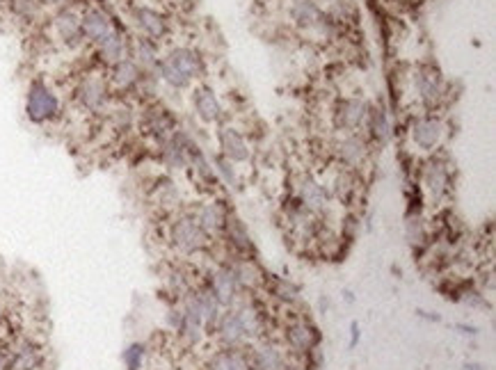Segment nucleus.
<instances>
[{
	"instance_id": "f257e3e1",
	"label": "nucleus",
	"mask_w": 496,
	"mask_h": 370,
	"mask_svg": "<svg viewBox=\"0 0 496 370\" xmlns=\"http://www.w3.org/2000/svg\"><path fill=\"white\" fill-rule=\"evenodd\" d=\"M170 242L181 254H199L211 245V236L199 227L194 215H181L170 224Z\"/></svg>"
},
{
	"instance_id": "f03ea898",
	"label": "nucleus",
	"mask_w": 496,
	"mask_h": 370,
	"mask_svg": "<svg viewBox=\"0 0 496 370\" xmlns=\"http://www.w3.org/2000/svg\"><path fill=\"white\" fill-rule=\"evenodd\" d=\"M60 112V99L44 80H33L25 96V114L33 124H46Z\"/></svg>"
},
{
	"instance_id": "7ed1b4c3",
	"label": "nucleus",
	"mask_w": 496,
	"mask_h": 370,
	"mask_svg": "<svg viewBox=\"0 0 496 370\" xmlns=\"http://www.w3.org/2000/svg\"><path fill=\"white\" fill-rule=\"evenodd\" d=\"M297 201L309 213H327L329 208V192L325 185H320L314 177L302 174L297 181Z\"/></svg>"
},
{
	"instance_id": "20e7f679",
	"label": "nucleus",
	"mask_w": 496,
	"mask_h": 370,
	"mask_svg": "<svg viewBox=\"0 0 496 370\" xmlns=\"http://www.w3.org/2000/svg\"><path fill=\"white\" fill-rule=\"evenodd\" d=\"M320 343L318 329L309 323V320H295L286 327V345L297 354H307L311 350H316Z\"/></svg>"
},
{
	"instance_id": "39448f33",
	"label": "nucleus",
	"mask_w": 496,
	"mask_h": 370,
	"mask_svg": "<svg viewBox=\"0 0 496 370\" xmlns=\"http://www.w3.org/2000/svg\"><path fill=\"white\" fill-rule=\"evenodd\" d=\"M78 101L85 110L101 112L108 103V87H105L103 78L99 76H87L78 85Z\"/></svg>"
},
{
	"instance_id": "423d86ee",
	"label": "nucleus",
	"mask_w": 496,
	"mask_h": 370,
	"mask_svg": "<svg viewBox=\"0 0 496 370\" xmlns=\"http://www.w3.org/2000/svg\"><path fill=\"white\" fill-rule=\"evenodd\" d=\"M197 149L194 144L186 138L183 133H174L170 140H165L163 144V162L167 165L170 169H183L188 167L192 151Z\"/></svg>"
},
{
	"instance_id": "0eeeda50",
	"label": "nucleus",
	"mask_w": 496,
	"mask_h": 370,
	"mask_svg": "<svg viewBox=\"0 0 496 370\" xmlns=\"http://www.w3.org/2000/svg\"><path fill=\"white\" fill-rule=\"evenodd\" d=\"M206 288L215 295V299L222 306H231L233 299H236V293H238V281H236V277H233V270L229 265H225V268L213 270Z\"/></svg>"
},
{
	"instance_id": "6e6552de",
	"label": "nucleus",
	"mask_w": 496,
	"mask_h": 370,
	"mask_svg": "<svg viewBox=\"0 0 496 370\" xmlns=\"http://www.w3.org/2000/svg\"><path fill=\"white\" fill-rule=\"evenodd\" d=\"M133 21L140 28L142 35L147 39H160L167 32V21L160 12H155L151 7H133Z\"/></svg>"
},
{
	"instance_id": "1a4fd4ad",
	"label": "nucleus",
	"mask_w": 496,
	"mask_h": 370,
	"mask_svg": "<svg viewBox=\"0 0 496 370\" xmlns=\"http://www.w3.org/2000/svg\"><path fill=\"white\" fill-rule=\"evenodd\" d=\"M218 334L220 340L227 347H238L242 340L247 338L245 334V325H242V318L236 309H229L225 316H220L218 320Z\"/></svg>"
},
{
	"instance_id": "9d476101",
	"label": "nucleus",
	"mask_w": 496,
	"mask_h": 370,
	"mask_svg": "<svg viewBox=\"0 0 496 370\" xmlns=\"http://www.w3.org/2000/svg\"><path fill=\"white\" fill-rule=\"evenodd\" d=\"M368 105L362 99H343L336 105V126L346 131H355L357 126H362L366 119Z\"/></svg>"
},
{
	"instance_id": "9b49d317",
	"label": "nucleus",
	"mask_w": 496,
	"mask_h": 370,
	"mask_svg": "<svg viewBox=\"0 0 496 370\" xmlns=\"http://www.w3.org/2000/svg\"><path fill=\"white\" fill-rule=\"evenodd\" d=\"M81 30L83 37H87L90 42L99 44L105 35H110L114 28L110 23V18L101 9H87V12L81 16Z\"/></svg>"
},
{
	"instance_id": "f8f14e48",
	"label": "nucleus",
	"mask_w": 496,
	"mask_h": 370,
	"mask_svg": "<svg viewBox=\"0 0 496 370\" xmlns=\"http://www.w3.org/2000/svg\"><path fill=\"white\" fill-rule=\"evenodd\" d=\"M442 133H444L442 124L437 121V119H432V117H423V119H416L414 126H412V140H414L416 147L423 149V151L435 149L437 142L442 140Z\"/></svg>"
},
{
	"instance_id": "ddd939ff",
	"label": "nucleus",
	"mask_w": 496,
	"mask_h": 370,
	"mask_svg": "<svg viewBox=\"0 0 496 370\" xmlns=\"http://www.w3.org/2000/svg\"><path fill=\"white\" fill-rule=\"evenodd\" d=\"M194 220H197V224L208 233V236H213V233H218V231H225L229 215L218 201H206L197 208V213H194Z\"/></svg>"
},
{
	"instance_id": "4468645a",
	"label": "nucleus",
	"mask_w": 496,
	"mask_h": 370,
	"mask_svg": "<svg viewBox=\"0 0 496 370\" xmlns=\"http://www.w3.org/2000/svg\"><path fill=\"white\" fill-rule=\"evenodd\" d=\"M220 149L229 162L249 160V147H247L245 138H242L236 129H229V126H225V129L220 131Z\"/></svg>"
},
{
	"instance_id": "2eb2a0df",
	"label": "nucleus",
	"mask_w": 496,
	"mask_h": 370,
	"mask_svg": "<svg viewBox=\"0 0 496 370\" xmlns=\"http://www.w3.org/2000/svg\"><path fill=\"white\" fill-rule=\"evenodd\" d=\"M165 62H170L174 69H179L188 80H192V78H197L201 73V57L194 53L192 48H186V46L172 48L167 57H165Z\"/></svg>"
},
{
	"instance_id": "dca6fc26",
	"label": "nucleus",
	"mask_w": 496,
	"mask_h": 370,
	"mask_svg": "<svg viewBox=\"0 0 496 370\" xmlns=\"http://www.w3.org/2000/svg\"><path fill=\"white\" fill-rule=\"evenodd\" d=\"M249 364H252V370H286L288 368L284 352L272 343L259 345L254 352H252Z\"/></svg>"
},
{
	"instance_id": "f3484780",
	"label": "nucleus",
	"mask_w": 496,
	"mask_h": 370,
	"mask_svg": "<svg viewBox=\"0 0 496 370\" xmlns=\"http://www.w3.org/2000/svg\"><path fill=\"white\" fill-rule=\"evenodd\" d=\"M366 153H368V147H366V142L359 138V135L350 133V135H346V138H341L336 142L338 160H341L343 165H348V167H359V165L364 162Z\"/></svg>"
},
{
	"instance_id": "a211bd4d",
	"label": "nucleus",
	"mask_w": 496,
	"mask_h": 370,
	"mask_svg": "<svg viewBox=\"0 0 496 370\" xmlns=\"http://www.w3.org/2000/svg\"><path fill=\"white\" fill-rule=\"evenodd\" d=\"M53 25H55L57 37H60L66 46L81 44V39H83L81 16H78L76 12H71V9H62V12H57V16L53 18Z\"/></svg>"
},
{
	"instance_id": "6ab92c4d",
	"label": "nucleus",
	"mask_w": 496,
	"mask_h": 370,
	"mask_svg": "<svg viewBox=\"0 0 496 370\" xmlns=\"http://www.w3.org/2000/svg\"><path fill=\"white\" fill-rule=\"evenodd\" d=\"M208 370H252L249 357L238 347H227L220 350L211 357Z\"/></svg>"
},
{
	"instance_id": "aec40b11",
	"label": "nucleus",
	"mask_w": 496,
	"mask_h": 370,
	"mask_svg": "<svg viewBox=\"0 0 496 370\" xmlns=\"http://www.w3.org/2000/svg\"><path fill=\"white\" fill-rule=\"evenodd\" d=\"M194 112H197L199 119L203 121H218L220 114H222V105L218 101V96L213 94V90L208 87H201V90L194 92Z\"/></svg>"
},
{
	"instance_id": "412c9836",
	"label": "nucleus",
	"mask_w": 496,
	"mask_h": 370,
	"mask_svg": "<svg viewBox=\"0 0 496 370\" xmlns=\"http://www.w3.org/2000/svg\"><path fill=\"white\" fill-rule=\"evenodd\" d=\"M423 183H425V190L430 192V197L439 201L442 197H446L449 192V172H446L444 165H427L425 172H423Z\"/></svg>"
},
{
	"instance_id": "4be33fe9",
	"label": "nucleus",
	"mask_w": 496,
	"mask_h": 370,
	"mask_svg": "<svg viewBox=\"0 0 496 370\" xmlns=\"http://www.w3.org/2000/svg\"><path fill=\"white\" fill-rule=\"evenodd\" d=\"M290 16L300 28H314L320 25L323 21V14H320V7L314 0H295L293 7H290Z\"/></svg>"
},
{
	"instance_id": "5701e85b",
	"label": "nucleus",
	"mask_w": 496,
	"mask_h": 370,
	"mask_svg": "<svg viewBox=\"0 0 496 370\" xmlns=\"http://www.w3.org/2000/svg\"><path fill=\"white\" fill-rule=\"evenodd\" d=\"M142 78V71L140 66L135 64V60H122L112 64V83L114 87H119V90H131L140 83Z\"/></svg>"
},
{
	"instance_id": "b1692460",
	"label": "nucleus",
	"mask_w": 496,
	"mask_h": 370,
	"mask_svg": "<svg viewBox=\"0 0 496 370\" xmlns=\"http://www.w3.org/2000/svg\"><path fill=\"white\" fill-rule=\"evenodd\" d=\"M96 48H99V55L103 57L108 64H117V62H122L126 60V44H124V37L112 30L110 35H105L99 44H96Z\"/></svg>"
},
{
	"instance_id": "393cba45",
	"label": "nucleus",
	"mask_w": 496,
	"mask_h": 370,
	"mask_svg": "<svg viewBox=\"0 0 496 370\" xmlns=\"http://www.w3.org/2000/svg\"><path fill=\"white\" fill-rule=\"evenodd\" d=\"M225 231H227L229 245H231L233 249H236L238 254L247 256V254H252V251H254V247H252V240H249V236H247L245 227H242V224H240L236 217H229V220H227Z\"/></svg>"
},
{
	"instance_id": "a878e982",
	"label": "nucleus",
	"mask_w": 496,
	"mask_h": 370,
	"mask_svg": "<svg viewBox=\"0 0 496 370\" xmlns=\"http://www.w3.org/2000/svg\"><path fill=\"white\" fill-rule=\"evenodd\" d=\"M144 126H147V131L153 138L165 140L172 133L174 121L165 110H147V114H144Z\"/></svg>"
},
{
	"instance_id": "bb28decb",
	"label": "nucleus",
	"mask_w": 496,
	"mask_h": 370,
	"mask_svg": "<svg viewBox=\"0 0 496 370\" xmlns=\"http://www.w3.org/2000/svg\"><path fill=\"white\" fill-rule=\"evenodd\" d=\"M366 119H368V129L371 135L377 142H386L389 135H391V126H389V117L382 108H368L366 110Z\"/></svg>"
},
{
	"instance_id": "cd10ccee",
	"label": "nucleus",
	"mask_w": 496,
	"mask_h": 370,
	"mask_svg": "<svg viewBox=\"0 0 496 370\" xmlns=\"http://www.w3.org/2000/svg\"><path fill=\"white\" fill-rule=\"evenodd\" d=\"M416 92H419L421 101L427 103V105L437 103V101H439V96H442L439 83H437L435 78L427 76V73H419V76H416Z\"/></svg>"
},
{
	"instance_id": "c85d7f7f",
	"label": "nucleus",
	"mask_w": 496,
	"mask_h": 370,
	"mask_svg": "<svg viewBox=\"0 0 496 370\" xmlns=\"http://www.w3.org/2000/svg\"><path fill=\"white\" fill-rule=\"evenodd\" d=\"M334 194H336V199L346 203V206H350V203L355 201L357 197V185H355V179H353V174H338V177L334 179Z\"/></svg>"
},
{
	"instance_id": "c756f323",
	"label": "nucleus",
	"mask_w": 496,
	"mask_h": 370,
	"mask_svg": "<svg viewBox=\"0 0 496 370\" xmlns=\"http://www.w3.org/2000/svg\"><path fill=\"white\" fill-rule=\"evenodd\" d=\"M158 57H155V46L151 39H140L138 46H135V64L142 66V69H153V66H158Z\"/></svg>"
},
{
	"instance_id": "7c9ffc66",
	"label": "nucleus",
	"mask_w": 496,
	"mask_h": 370,
	"mask_svg": "<svg viewBox=\"0 0 496 370\" xmlns=\"http://www.w3.org/2000/svg\"><path fill=\"white\" fill-rule=\"evenodd\" d=\"M158 73H160V78L165 83H167L170 87H174V90H183V87L190 85V80L186 76H183L179 69H174V66L170 62H165V60L158 62Z\"/></svg>"
},
{
	"instance_id": "2f4dec72",
	"label": "nucleus",
	"mask_w": 496,
	"mask_h": 370,
	"mask_svg": "<svg viewBox=\"0 0 496 370\" xmlns=\"http://www.w3.org/2000/svg\"><path fill=\"white\" fill-rule=\"evenodd\" d=\"M272 295H275L279 302H284V304H293L300 297V290L295 284H290L288 279H275L272 281Z\"/></svg>"
},
{
	"instance_id": "473e14b6",
	"label": "nucleus",
	"mask_w": 496,
	"mask_h": 370,
	"mask_svg": "<svg viewBox=\"0 0 496 370\" xmlns=\"http://www.w3.org/2000/svg\"><path fill=\"white\" fill-rule=\"evenodd\" d=\"M144 357H147V345H144V343H131L122 354L126 370H140L142 364H144Z\"/></svg>"
},
{
	"instance_id": "72a5a7b5",
	"label": "nucleus",
	"mask_w": 496,
	"mask_h": 370,
	"mask_svg": "<svg viewBox=\"0 0 496 370\" xmlns=\"http://www.w3.org/2000/svg\"><path fill=\"white\" fill-rule=\"evenodd\" d=\"M215 160V169H218V174L222 177V181H225L229 188H238V177H236V169H233V165L227 160V158H213Z\"/></svg>"
},
{
	"instance_id": "f704fd0d",
	"label": "nucleus",
	"mask_w": 496,
	"mask_h": 370,
	"mask_svg": "<svg viewBox=\"0 0 496 370\" xmlns=\"http://www.w3.org/2000/svg\"><path fill=\"white\" fill-rule=\"evenodd\" d=\"M37 9V0H12V12L21 18H35Z\"/></svg>"
},
{
	"instance_id": "c9c22d12",
	"label": "nucleus",
	"mask_w": 496,
	"mask_h": 370,
	"mask_svg": "<svg viewBox=\"0 0 496 370\" xmlns=\"http://www.w3.org/2000/svg\"><path fill=\"white\" fill-rule=\"evenodd\" d=\"M407 236H410L412 245H419V242H423L425 233L421 229V222L419 220H410V224H407Z\"/></svg>"
},
{
	"instance_id": "e433bc0d",
	"label": "nucleus",
	"mask_w": 496,
	"mask_h": 370,
	"mask_svg": "<svg viewBox=\"0 0 496 370\" xmlns=\"http://www.w3.org/2000/svg\"><path fill=\"white\" fill-rule=\"evenodd\" d=\"M167 323H170V327L174 329V332H177V329L181 327V323H183V311L181 309H170Z\"/></svg>"
},
{
	"instance_id": "4c0bfd02",
	"label": "nucleus",
	"mask_w": 496,
	"mask_h": 370,
	"mask_svg": "<svg viewBox=\"0 0 496 370\" xmlns=\"http://www.w3.org/2000/svg\"><path fill=\"white\" fill-rule=\"evenodd\" d=\"M112 119H114V124H119V126H129L131 124V114H129V110H114V114H112Z\"/></svg>"
},
{
	"instance_id": "58836bf2",
	"label": "nucleus",
	"mask_w": 496,
	"mask_h": 370,
	"mask_svg": "<svg viewBox=\"0 0 496 370\" xmlns=\"http://www.w3.org/2000/svg\"><path fill=\"white\" fill-rule=\"evenodd\" d=\"M359 338H362V332H359V325L353 320V323H350V350L359 343Z\"/></svg>"
},
{
	"instance_id": "ea45409f",
	"label": "nucleus",
	"mask_w": 496,
	"mask_h": 370,
	"mask_svg": "<svg viewBox=\"0 0 496 370\" xmlns=\"http://www.w3.org/2000/svg\"><path fill=\"white\" fill-rule=\"evenodd\" d=\"M458 329H460L462 334H478V329L471 327V325H458Z\"/></svg>"
},
{
	"instance_id": "a19ab883",
	"label": "nucleus",
	"mask_w": 496,
	"mask_h": 370,
	"mask_svg": "<svg viewBox=\"0 0 496 370\" xmlns=\"http://www.w3.org/2000/svg\"><path fill=\"white\" fill-rule=\"evenodd\" d=\"M464 370H483L480 364H464Z\"/></svg>"
},
{
	"instance_id": "79ce46f5",
	"label": "nucleus",
	"mask_w": 496,
	"mask_h": 370,
	"mask_svg": "<svg viewBox=\"0 0 496 370\" xmlns=\"http://www.w3.org/2000/svg\"><path fill=\"white\" fill-rule=\"evenodd\" d=\"M46 3H51V5H64L66 0H46Z\"/></svg>"
},
{
	"instance_id": "37998d69",
	"label": "nucleus",
	"mask_w": 496,
	"mask_h": 370,
	"mask_svg": "<svg viewBox=\"0 0 496 370\" xmlns=\"http://www.w3.org/2000/svg\"><path fill=\"white\" fill-rule=\"evenodd\" d=\"M355 297H353V293H350V290H346V302H353Z\"/></svg>"
},
{
	"instance_id": "c03bdc74",
	"label": "nucleus",
	"mask_w": 496,
	"mask_h": 370,
	"mask_svg": "<svg viewBox=\"0 0 496 370\" xmlns=\"http://www.w3.org/2000/svg\"><path fill=\"white\" fill-rule=\"evenodd\" d=\"M0 370H5V359H3V354H0Z\"/></svg>"
}]
</instances>
